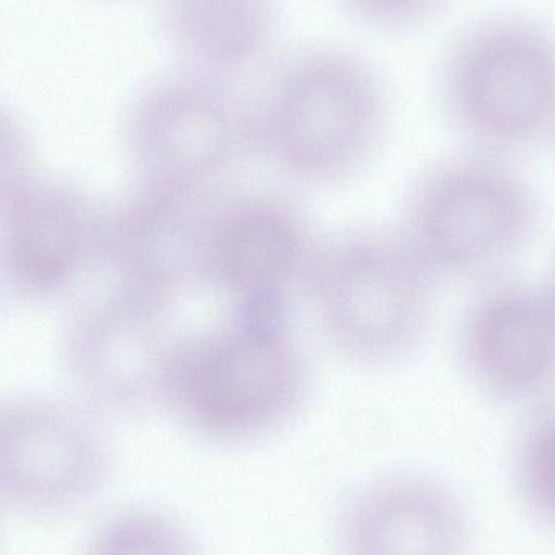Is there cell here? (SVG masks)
Instances as JSON below:
<instances>
[{"label": "cell", "mask_w": 555, "mask_h": 555, "mask_svg": "<svg viewBox=\"0 0 555 555\" xmlns=\"http://www.w3.org/2000/svg\"><path fill=\"white\" fill-rule=\"evenodd\" d=\"M319 240L299 205L272 191L240 192L210 202L202 240L198 287L228 312L287 315L306 299Z\"/></svg>", "instance_id": "7"}, {"label": "cell", "mask_w": 555, "mask_h": 555, "mask_svg": "<svg viewBox=\"0 0 555 555\" xmlns=\"http://www.w3.org/2000/svg\"><path fill=\"white\" fill-rule=\"evenodd\" d=\"M171 315V307L114 289L75 317L65 364L88 400L117 413L163 410L184 335Z\"/></svg>", "instance_id": "9"}, {"label": "cell", "mask_w": 555, "mask_h": 555, "mask_svg": "<svg viewBox=\"0 0 555 555\" xmlns=\"http://www.w3.org/2000/svg\"><path fill=\"white\" fill-rule=\"evenodd\" d=\"M540 221V195L512 158L468 149L417 178L398 231L440 283L481 284L505 275Z\"/></svg>", "instance_id": "5"}, {"label": "cell", "mask_w": 555, "mask_h": 555, "mask_svg": "<svg viewBox=\"0 0 555 555\" xmlns=\"http://www.w3.org/2000/svg\"><path fill=\"white\" fill-rule=\"evenodd\" d=\"M310 387L309 354L287 315L228 312L182 335L163 410L202 439L253 442L294 420Z\"/></svg>", "instance_id": "2"}, {"label": "cell", "mask_w": 555, "mask_h": 555, "mask_svg": "<svg viewBox=\"0 0 555 555\" xmlns=\"http://www.w3.org/2000/svg\"><path fill=\"white\" fill-rule=\"evenodd\" d=\"M456 359L468 384L502 406L555 398V291L505 275L485 281L460 317Z\"/></svg>", "instance_id": "8"}, {"label": "cell", "mask_w": 555, "mask_h": 555, "mask_svg": "<svg viewBox=\"0 0 555 555\" xmlns=\"http://www.w3.org/2000/svg\"><path fill=\"white\" fill-rule=\"evenodd\" d=\"M88 555H201V551L171 515L153 508H129L101 525Z\"/></svg>", "instance_id": "16"}, {"label": "cell", "mask_w": 555, "mask_h": 555, "mask_svg": "<svg viewBox=\"0 0 555 555\" xmlns=\"http://www.w3.org/2000/svg\"><path fill=\"white\" fill-rule=\"evenodd\" d=\"M554 142H555V137H554Z\"/></svg>", "instance_id": "20"}, {"label": "cell", "mask_w": 555, "mask_h": 555, "mask_svg": "<svg viewBox=\"0 0 555 555\" xmlns=\"http://www.w3.org/2000/svg\"><path fill=\"white\" fill-rule=\"evenodd\" d=\"M122 143L137 181L208 197L256 153L253 100L236 81L178 64L133 94Z\"/></svg>", "instance_id": "6"}, {"label": "cell", "mask_w": 555, "mask_h": 555, "mask_svg": "<svg viewBox=\"0 0 555 555\" xmlns=\"http://www.w3.org/2000/svg\"><path fill=\"white\" fill-rule=\"evenodd\" d=\"M531 411L515 446V489L524 507L555 530V398Z\"/></svg>", "instance_id": "15"}, {"label": "cell", "mask_w": 555, "mask_h": 555, "mask_svg": "<svg viewBox=\"0 0 555 555\" xmlns=\"http://www.w3.org/2000/svg\"><path fill=\"white\" fill-rule=\"evenodd\" d=\"M550 283H551V286H553V289L555 291V270H554L553 280H551Z\"/></svg>", "instance_id": "19"}, {"label": "cell", "mask_w": 555, "mask_h": 555, "mask_svg": "<svg viewBox=\"0 0 555 555\" xmlns=\"http://www.w3.org/2000/svg\"><path fill=\"white\" fill-rule=\"evenodd\" d=\"M159 26L178 64L240 81L272 54L276 0H162Z\"/></svg>", "instance_id": "14"}, {"label": "cell", "mask_w": 555, "mask_h": 555, "mask_svg": "<svg viewBox=\"0 0 555 555\" xmlns=\"http://www.w3.org/2000/svg\"><path fill=\"white\" fill-rule=\"evenodd\" d=\"M436 91L468 149L512 158L554 140V26L524 12L476 18L440 55Z\"/></svg>", "instance_id": "3"}, {"label": "cell", "mask_w": 555, "mask_h": 555, "mask_svg": "<svg viewBox=\"0 0 555 555\" xmlns=\"http://www.w3.org/2000/svg\"><path fill=\"white\" fill-rule=\"evenodd\" d=\"M356 22L380 31H410L433 22L450 0H336Z\"/></svg>", "instance_id": "17"}, {"label": "cell", "mask_w": 555, "mask_h": 555, "mask_svg": "<svg viewBox=\"0 0 555 555\" xmlns=\"http://www.w3.org/2000/svg\"><path fill=\"white\" fill-rule=\"evenodd\" d=\"M250 100L256 155L297 184H336L361 171L390 119L380 74L341 46L291 52Z\"/></svg>", "instance_id": "1"}, {"label": "cell", "mask_w": 555, "mask_h": 555, "mask_svg": "<svg viewBox=\"0 0 555 555\" xmlns=\"http://www.w3.org/2000/svg\"><path fill=\"white\" fill-rule=\"evenodd\" d=\"M339 555H469L465 504L439 479L384 476L359 488L336 518Z\"/></svg>", "instance_id": "13"}, {"label": "cell", "mask_w": 555, "mask_h": 555, "mask_svg": "<svg viewBox=\"0 0 555 555\" xmlns=\"http://www.w3.org/2000/svg\"><path fill=\"white\" fill-rule=\"evenodd\" d=\"M106 218L83 192L28 179L0 204V275L35 299L70 289L104 263Z\"/></svg>", "instance_id": "11"}, {"label": "cell", "mask_w": 555, "mask_h": 555, "mask_svg": "<svg viewBox=\"0 0 555 555\" xmlns=\"http://www.w3.org/2000/svg\"><path fill=\"white\" fill-rule=\"evenodd\" d=\"M29 142L18 117L0 104V204L28 181Z\"/></svg>", "instance_id": "18"}, {"label": "cell", "mask_w": 555, "mask_h": 555, "mask_svg": "<svg viewBox=\"0 0 555 555\" xmlns=\"http://www.w3.org/2000/svg\"><path fill=\"white\" fill-rule=\"evenodd\" d=\"M106 469V446L87 417L51 401L0 403V505L39 514L75 507Z\"/></svg>", "instance_id": "10"}, {"label": "cell", "mask_w": 555, "mask_h": 555, "mask_svg": "<svg viewBox=\"0 0 555 555\" xmlns=\"http://www.w3.org/2000/svg\"><path fill=\"white\" fill-rule=\"evenodd\" d=\"M439 284L400 231L352 228L322 241L306 300L343 359L385 369L423 345Z\"/></svg>", "instance_id": "4"}, {"label": "cell", "mask_w": 555, "mask_h": 555, "mask_svg": "<svg viewBox=\"0 0 555 555\" xmlns=\"http://www.w3.org/2000/svg\"><path fill=\"white\" fill-rule=\"evenodd\" d=\"M214 197L135 181L106 218L104 266L116 278V289L175 309L185 291L198 287Z\"/></svg>", "instance_id": "12"}]
</instances>
